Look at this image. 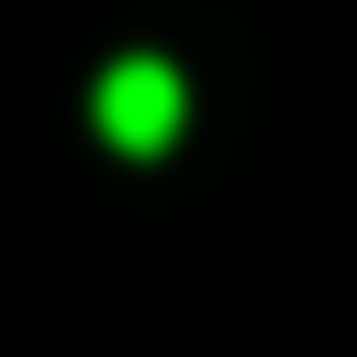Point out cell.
<instances>
[{"mask_svg": "<svg viewBox=\"0 0 357 357\" xmlns=\"http://www.w3.org/2000/svg\"><path fill=\"white\" fill-rule=\"evenodd\" d=\"M100 134H112L123 156H156V145L178 134V78H167L156 56H123V67L100 78Z\"/></svg>", "mask_w": 357, "mask_h": 357, "instance_id": "cell-1", "label": "cell"}]
</instances>
